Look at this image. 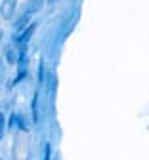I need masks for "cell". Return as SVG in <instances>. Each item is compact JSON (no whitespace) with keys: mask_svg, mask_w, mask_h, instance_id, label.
Wrapping results in <instances>:
<instances>
[{"mask_svg":"<svg viewBox=\"0 0 149 160\" xmlns=\"http://www.w3.org/2000/svg\"><path fill=\"white\" fill-rule=\"evenodd\" d=\"M15 4H17V0H4V2H2L0 13H2V17H4V19H12V17H13Z\"/></svg>","mask_w":149,"mask_h":160,"instance_id":"6da1fadb","label":"cell"},{"mask_svg":"<svg viewBox=\"0 0 149 160\" xmlns=\"http://www.w3.org/2000/svg\"><path fill=\"white\" fill-rule=\"evenodd\" d=\"M42 2L44 0H27V13H35L42 8Z\"/></svg>","mask_w":149,"mask_h":160,"instance_id":"7a4b0ae2","label":"cell"},{"mask_svg":"<svg viewBox=\"0 0 149 160\" xmlns=\"http://www.w3.org/2000/svg\"><path fill=\"white\" fill-rule=\"evenodd\" d=\"M29 19H31V13H25V15H23V17H21L19 21L15 23V29H17V31H23V29H25V25H27V21H29Z\"/></svg>","mask_w":149,"mask_h":160,"instance_id":"3957f363","label":"cell"},{"mask_svg":"<svg viewBox=\"0 0 149 160\" xmlns=\"http://www.w3.org/2000/svg\"><path fill=\"white\" fill-rule=\"evenodd\" d=\"M35 27H36V23H31V27H29V29H27V31H25L23 34H21V38H19L21 42H27V40L31 38V34L35 32Z\"/></svg>","mask_w":149,"mask_h":160,"instance_id":"277c9868","label":"cell"},{"mask_svg":"<svg viewBox=\"0 0 149 160\" xmlns=\"http://www.w3.org/2000/svg\"><path fill=\"white\" fill-rule=\"evenodd\" d=\"M15 59H17V55L13 52V46H10V50H8V61L10 63H15Z\"/></svg>","mask_w":149,"mask_h":160,"instance_id":"5b68a950","label":"cell"},{"mask_svg":"<svg viewBox=\"0 0 149 160\" xmlns=\"http://www.w3.org/2000/svg\"><path fill=\"white\" fill-rule=\"evenodd\" d=\"M2 133H4V116L0 114V137H2Z\"/></svg>","mask_w":149,"mask_h":160,"instance_id":"8992f818","label":"cell"},{"mask_svg":"<svg viewBox=\"0 0 149 160\" xmlns=\"http://www.w3.org/2000/svg\"><path fill=\"white\" fill-rule=\"evenodd\" d=\"M2 34H4V32H2V29H0V40H2Z\"/></svg>","mask_w":149,"mask_h":160,"instance_id":"52a82bcc","label":"cell"},{"mask_svg":"<svg viewBox=\"0 0 149 160\" xmlns=\"http://www.w3.org/2000/svg\"><path fill=\"white\" fill-rule=\"evenodd\" d=\"M50 2H56V0H50Z\"/></svg>","mask_w":149,"mask_h":160,"instance_id":"ba28073f","label":"cell"}]
</instances>
